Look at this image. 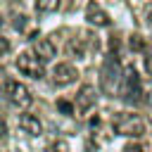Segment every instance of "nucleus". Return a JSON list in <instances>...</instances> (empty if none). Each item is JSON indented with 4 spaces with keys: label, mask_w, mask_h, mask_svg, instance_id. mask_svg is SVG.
Instances as JSON below:
<instances>
[{
    "label": "nucleus",
    "mask_w": 152,
    "mask_h": 152,
    "mask_svg": "<svg viewBox=\"0 0 152 152\" xmlns=\"http://www.w3.org/2000/svg\"><path fill=\"white\" fill-rule=\"evenodd\" d=\"M119 97L126 104H142L145 93H142V83L135 66H126V74L121 76V83H119Z\"/></svg>",
    "instance_id": "obj_1"
},
{
    "label": "nucleus",
    "mask_w": 152,
    "mask_h": 152,
    "mask_svg": "<svg viewBox=\"0 0 152 152\" xmlns=\"http://www.w3.org/2000/svg\"><path fill=\"white\" fill-rule=\"evenodd\" d=\"M121 62L116 57V52H109L104 57V64H102V71H100V81H102V90L104 93H114L116 83H121Z\"/></svg>",
    "instance_id": "obj_2"
},
{
    "label": "nucleus",
    "mask_w": 152,
    "mask_h": 152,
    "mask_svg": "<svg viewBox=\"0 0 152 152\" xmlns=\"http://www.w3.org/2000/svg\"><path fill=\"white\" fill-rule=\"evenodd\" d=\"M114 131L119 135H128V138H140L145 135V121L138 114H116L114 119Z\"/></svg>",
    "instance_id": "obj_3"
},
{
    "label": "nucleus",
    "mask_w": 152,
    "mask_h": 152,
    "mask_svg": "<svg viewBox=\"0 0 152 152\" xmlns=\"http://www.w3.org/2000/svg\"><path fill=\"white\" fill-rule=\"evenodd\" d=\"M17 69H19L24 76H31V78H43V76H45L43 59H40L36 52H21V55L17 57Z\"/></svg>",
    "instance_id": "obj_4"
},
{
    "label": "nucleus",
    "mask_w": 152,
    "mask_h": 152,
    "mask_svg": "<svg viewBox=\"0 0 152 152\" xmlns=\"http://www.w3.org/2000/svg\"><path fill=\"white\" fill-rule=\"evenodd\" d=\"M5 95H7V100L12 102V104H17V107H28L31 102H33V95H31V90L24 86V83H19V81H5Z\"/></svg>",
    "instance_id": "obj_5"
},
{
    "label": "nucleus",
    "mask_w": 152,
    "mask_h": 152,
    "mask_svg": "<svg viewBox=\"0 0 152 152\" xmlns=\"http://www.w3.org/2000/svg\"><path fill=\"white\" fill-rule=\"evenodd\" d=\"M76 78H78V71H76L74 64L59 62V64L52 69V81H55L57 86H69V83H74Z\"/></svg>",
    "instance_id": "obj_6"
},
{
    "label": "nucleus",
    "mask_w": 152,
    "mask_h": 152,
    "mask_svg": "<svg viewBox=\"0 0 152 152\" xmlns=\"http://www.w3.org/2000/svg\"><path fill=\"white\" fill-rule=\"evenodd\" d=\"M95 102H97L95 88H93V86H81V90H78V95H76V107H78V112L86 114L88 109L95 107Z\"/></svg>",
    "instance_id": "obj_7"
},
{
    "label": "nucleus",
    "mask_w": 152,
    "mask_h": 152,
    "mask_svg": "<svg viewBox=\"0 0 152 152\" xmlns=\"http://www.w3.org/2000/svg\"><path fill=\"white\" fill-rule=\"evenodd\" d=\"M86 19H88V24H93V26H109V14H107L97 2H90V5H88Z\"/></svg>",
    "instance_id": "obj_8"
},
{
    "label": "nucleus",
    "mask_w": 152,
    "mask_h": 152,
    "mask_svg": "<svg viewBox=\"0 0 152 152\" xmlns=\"http://www.w3.org/2000/svg\"><path fill=\"white\" fill-rule=\"evenodd\" d=\"M33 52H36L43 62H50L57 50H55V43H52L50 38H38V40L33 43Z\"/></svg>",
    "instance_id": "obj_9"
},
{
    "label": "nucleus",
    "mask_w": 152,
    "mask_h": 152,
    "mask_svg": "<svg viewBox=\"0 0 152 152\" xmlns=\"http://www.w3.org/2000/svg\"><path fill=\"white\" fill-rule=\"evenodd\" d=\"M19 126H21V131L28 133V135H40V133H43V126H40L38 116H33V114H21V116H19Z\"/></svg>",
    "instance_id": "obj_10"
},
{
    "label": "nucleus",
    "mask_w": 152,
    "mask_h": 152,
    "mask_svg": "<svg viewBox=\"0 0 152 152\" xmlns=\"http://www.w3.org/2000/svg\"><path fill=\"white\" fill-rule=\"evenodd\" d=\"M66 50H69V55H74V57H83V55H86V38H71L69 45H66Z\"/></svg>",
    "instance_id": "obj_11"
},
{
    "label": "nucleus",
    "mask_w": 152,
    "mask_h": 152,
    "mask_svg": "<svg viewBox=\"0 0 152 152\" xmlns=\"http://www.w3.org/2000/svg\"><path fill=\"white\" fill-rule=\"evenodd\" d=\"M128 43H131V48H133V50H135V52H142V50H145V40H142V38H140V36H138V33H133V36H131V40H128Z\"/></svg>",
    "instance_id": "obj_12"
},
{
    "label": "nucleus",
    "mask_w": 152,
    "mask_h": 152,
    "mask_svg": "<svg viewBox=\"0 0 152 152\" xmlns=\"http://www.w3.org/2000/svg\"><path fill=\"white\" fill-rule=\"evenodd\" d=\"M57 109H59L62 114H74V104L66 102V100H57Z\"/></svg>",
    "instance_id": "obj_13"
},
{
    "label": "nucleus",
    "mask_w": 152,
    "mask_h": 152,
    "mask_svg": "<svg viewBox=\"0 0 152 152\" xmlns=\"http://www.w3.org/2000/svg\"><path fill=\"white\" fill-rule=\"evenodd\" d=\"M36 7L45 12V10H55V7H57V2H55V0H38V2H36Z\"/></svg>",
    "instance_id": "obj_14"
},
{
    "label": "nucleus",
    "mask_w": 152,
    "mask_h": 152,
    "mask_svg": "<svg viewBox=\"0 0 152 152\" xmlns=\"http://www.w3.org/2000/svg\"><path fill=\"white\" fill-rule=\"evenodd\" d=\"M50 152H69V145L64 140H57V142L50 145Z\"/></svg>",
    "instance_id": "obj_15"
},
{
    "label": "nucleus",
    "mask_w": 152,
    "mask_h": 152,
    "mask_svg": "<svg viewBox=\"0 0 152 152\" xmlns=\"http://www.w3.org/2000/svg\"><path fill=\"white\" fill-rule=\"evenodd\" d=\"M142 64H145V71H147V76L152 78V55H145V59H142Z\"/></svg>",
    "instance_id": "obj_16"
},
{
    "label": "nucleus",
    "mask_w": 152,
    "mask_h": 152,
    "mask_svg": "<svg viewBox=\"0 0 152 152\" xmlns=\"http://www.w3.org/2000/svg\"><path fill=\"white\" fill-rule=\"evenodd\" d=\"M124 152H142V145H138V142H128V145H124Z\"/></svg>",
    "instance_id": "obj_17"
},
{
    "label": "nucleus",
    "mask_w": 152,
    "mask_h": 152,
    "mask_svg": "<svg viewBox=\"0 0 152 152\" xmlns=\"http://www.w3.org/2000/svg\"><path fill=\"white\" fill-rule=\"evenodd\" d=\"M7 52H10V40L0 36V55H7Z\"/></svg>",
    "instance_id": "obj_18"
},
{
    "label": "nucleus",
    "mask_w": 152,
    "mask_h": 152,
    "mask_svg": "<svg viewBox=\"0 0 152 152\" xmlns=\"http://www.w3.org/2000/svg\"><path fill=\"white\" fill-rule=\"evenodd\" d=\"M24 26H26V17H21V14L14 17V28H24Z\"/></svg>",
    "instance_id": "obj_19"
},
{
    "label": "nucleus",
    "mask_w": 152,
    "mask_h": 152,
    "mask_svg": "<svg viewBox=\"0 0 152 152\" xmlns=\"http://www.w3.org/2000/svg\"><path fill=\"white\" fill-rule=\"evenodd\" d=\"M64 2H71V0H64Z\"/></svg>",
    "instance_id": "obj_20"
}]
</instances>
